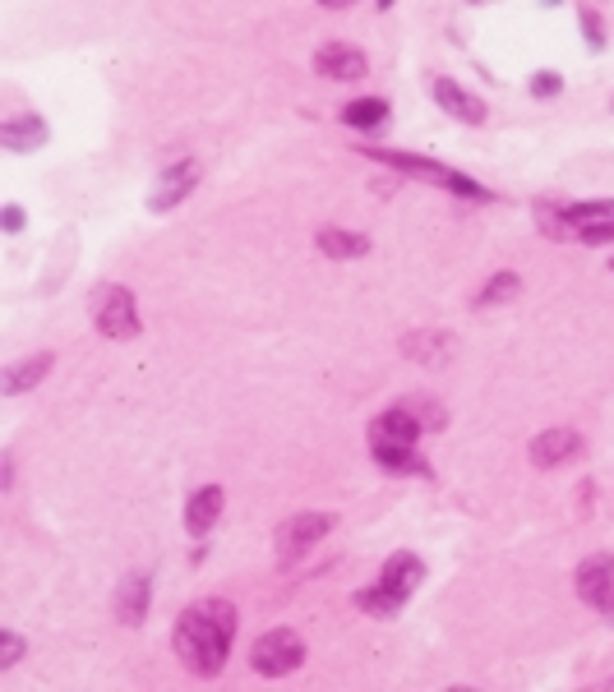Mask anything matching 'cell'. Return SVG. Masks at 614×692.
Here are the masks:
<instances>
[{
  "instance_id": "33",
  "label": "cell",
  "mask_w": 614,
  "mask_h": 692,
  "mask_svg": "<svg viewBox=\"0 0 614 692\" xmlns=\"http://www.w3.org/2000/svg\"><path fill=\"white\" fill-rule=\"evenodd\" d=\"M610 268H614V263H610Z\"/></svg>"
},
{
  "instance_id": "25",
  "label": "cell",
  "mask_w": 614,
  "mask_h": 692,
  "mask_svg": "<svg viewBox=\"0 0 614 692\" xmlns=\"http://www.w3.org/2000/svg\"><path fill=\"white\" fill-rule=\"evenodd\" d=\"M578 24H582V37H587V47H591V51H601V47H605V24H601V14L591 10V5H582V10H578Z\"/></svg>"
},
{
  "instance_id": "14",
  "label": "cell",
  "mask_w": 614,
  "mask_h": 692,
  "mask_svg": "<svg viewBox=\"0 0 614 692\" xmlns=\"http://www.w3.org/2000/svg\"><path fill=\"white\" fill-rule=\"evenodd\" d=\"M42 144H47V120L42 116H14L0 125V148H10V153H37Z\"/></svg>"
},
{
  "instance_id": "15",
  "label": "cell",
  "mask_w": 614,
  "mask_h": 692,
  "mask_svg": "<svg viewBox=\"0 0 614 692\" xmlns=\"http://www.w3.org/2000/svg\"><path fill=\"white\" fill-rule=\"evenodd\" d=\"M116 619L125 628H139L148 619V577L144 573H130L121 582V591H116Z\"/></svg>"
},
{
  "instance_id": "23",
  "label": "cell",
  "mask_w": 614,
  "mask_h": 692,
  "mask_svg": "<svg viewBox=\"0 0 614 692\" xmlns=\"http://www.w3.org/2000/svg\"><path fill=\"white\" fill-rule=\"evenodd\" d=\"M536 222H541V231H545V236H550V240H568V236H573V231H578V227H573V222H568V213H564V208H554V203H536Z\"/></svg>"
},
{
  "instance_id": "18",
  "label": "cell",
  "mask_w": 614,
  "mask_h": 692,
  "mask_svg": "<svg viewBox=\"0 0 614 692\" xmlns=\"http://www.w3.org/2000/svg\"><path fill=\"white\" fill-rule=\"evenodd\" d=\"M402 356L425 360V365H444V360L453 356V337H448V333H416V337H402Z\"/></svg>"
},
{
  "instance_id": "32",
  "label": "cell",
  "mask_w": 614,
  "mask_h": 692,
  "mask_svg": "<svg viewBox=\"0 0 614 692\" xmlns=\"http://www.w3.org/2000/svg\"><path fill=\"white\" fill-rule=\"evenodd\" d=\"M610 107H614V102H610Z\"/></svg>"
},
{
  "instance_id": "17",
  "label": "cell",
  "mask_w": 614,
  "mask_h": 692,
  "mask_svg": "<svg viewBox=\"0 0 614 692\" xmlns=\"http://www.w3.org/2000/svg\"><path fill=\"white\" fill-rule=\"evenodd\" d=\"M314 245H319V254H328V259H361V254H370V236L347 231V227H324L314 236Z\"/></svg>"
},
{
  "instance_id": "12",
  "label": "cell",
  "mask_w": 614,
  "mask_h": 692,
  "mask_svg": "<svg viewBox=\"0 0 614 692\" xmlns=\"http://www.w3.org/2000/svg\"><path fill=\"white\" fill-rule=\"evenodd\" d=\"M222 508H227L222 485H204V490H194V499L185 503V531H190V536H208V526L222 517Z\"/></svg>"
},
{
  "instance_id": "29",
  "label": "cell",
  "mask_w": 614,
  "mask_h": 692,
  "mask_svg": "<svg viewBox=\"0 0 614 692\" xmlns=\"http://www.w3.org/2000/svg\"><path fill=\"white\" fill-rule=\"evenodd\" d=\"M0 227L10 231V236H19V231H24V208H19V203H10V208L0 213Z\"/></svg>"
},
{
  "instance_id": "26",
  "label": "cell",
  "mask_w": 614,
  "mask_h": 692,
  "mask_svg": "<svg viewBox=\"0 0 614 692\" xmlns=\"http://www.w3.org/2000/svg\"><path fill=\"white\" fill-rule=\"evenodd\" d=\"M559 88H564V79L554 70H536L531 74V97H559Z\"/></svg>"
},
{
  "instance_id": "4",
  "label": "cell",
  "mask_w": 614,
  "mask_h": 692,
  "mask_svg": "<svg viewBox=\"0 0 614 692\" xmlns=\"http://www.w3.org/2000/svg\"><path fill=\"white\" fill-rule=\"evenodd\" d=\"M250 665H254V674H264V679H287V674H296V669L305 665L301 633H291V628H273V633H264L250 651Z\"/></svg>"
},
{
  "instance_id": "24",
  "label": "cell",
  "mask_w": 614,
  "mask_h": 692,
  "mask_svg": "<svg viewBox=\"0 0 614 692\" xmlns=\"http://www.w3.org/2000/svg\"><path fill=\"white\" fill-rule=\"evenodd\" d=\"M374 457H379L388 471H421V476L430 471V466L416 457V448H374Z\"/></svg>"
},
{
  "instance_id": "9",
  "label": "cell",
  "mask_w": 614,
  "mask_h": 692,
  "mask_svg": "<svg viewBox=\"0 0 614 692\" xmlns=\"http://www.w3.org/2000/svg\"><path fill=\"white\" fill-rule=\"evenodd\" d=\"M365 70H370V60L361 56V47L328 42V47L314 51V74H324V79H342V84H351V79H365Z\"/></svg>"
},
{
  "instance_id": "10",
  "label": "cell",
  "mask_w": 614,
  "mask_h": 692,
  "mask_svg": "<svg viewBox=\"0 0 614 692\" xmlns=\"http://www.w3.org/2000/svg\"><path fill=\"white\" fill-rule=\"evenodd\" d=\"M578 453H582L578 430H545L531 439V466H541V471H554V466L573 462Z\"/></svg>"
},
{
  "instance_id": "8",
  "label": "cell",
  "mask_w": 614,
  "mask_h": 692,
  "mask_svg": "<svg viewBox=\"0 0 614 692\" xmlns=\"http://www.w3.org/2000/svg\"><path fill=\"white\" fill-rule=\"evenodd\" d=\"M194 185H199V167H194V162L167 167L162 180L153 185V194H148V213H171V208H181V203L194 194Z\"/></svg>"
},
{
  "instance_id": "13",
  "label": "cell",
  "mask_w": 614,
  "mask_h": 692,
  "mask_svg": "<svg viewBox=\"0 0 614 692\" xmlns=\"http://www.w3.org/2000/svg\"><path fill=\"white\" fill-rule=\"evenodd\" d=\"M51 365H56V356H51V351H37V356H24L19 365H10V370H5V379H0V393H5V397L28 393V388H37V383L47 379Z\"/></svg>"
},
{
  "instance_id": "21",
  "label": "cell",
  "mask_w": 614,
  "mask_h": 692,
  "mask_svg": "<svg viewBox=\"0 0 614 692\" xmlns=\"http://www.w3.org/2000/svg\"><path fill=\"white\" fill-rule=\"evenodd\" d=\"M356 609L388 619V614H398V609H402V596H393V591H388V586L379 582V586H370V591H361V596H356Z\"/></svg>"
},
{
  "instance_id": "7",
  "label": "cell",
  "mask_w": 614,
  "mask_h": 692,
  "mask_svg": "<svg viewBox=\"0 0 614 692\" xmlns=\"http://www.w3.org/2000/svg\"><path fill=\"white\" fill-rule=\"evenodd\" d=\"M425 434V420L411 406H393L370 425V448H416V439Z\"/></svg>"
},
{
  "instance_id": "28",
  "label": "cell",
  "mask_w": 614,
  "mask_h": 692,
  "mask_svg": "<svg viewBox=\"0 0 614 692\" xmlns=\"http://www.w3.org/2000/svg\"><path fill=\"white\" fill-rule=\"evenodd\" d=\"M587 245H605V240H614V222H596V227H582L578 231Z\"/></svg>"
},
{
  "instance_id": "20",
  "label": "cell",
  "mask_w": 614,
  "mask_h": 692,
  "mask_svg": "<svg viewBox=\"0 0 614 692\" xmlns=\"http://www.w3.org/2000/svg\"><path fill=\"white\" fill-rule=\"evenodd\" d=\"M522 291V277L518 273H494L490 282L481 287V296H476V310H490V305H504V300H513Z\"/></svg>"
},
{
  "instance_id": "3",
  "label": "cell",
  "mask_w": 614,
  "mask_h": 692,
  "mask_svg": "<svg viewBox=\"0 0 614 692\" xmlns=\"http://www.w3.org/2000/svg\"><path fill=\"white\" fill-rule=\"evenodd\" d=\"M365 157H374V162H384V167H393V171H407V176L434 180V185H444V190L462 194V199H481V203H490V199H494V194L485 190V185H476L471 176H462V171H453V167H439V162H425V157H411V153H384V148H374V153H365Z\"/></svg>"
},
{
  "instance_id": "2",
  "label": "cell",
  "mask_w": 614,
  "mask_h": 692,
  "mask_svg": "<svg viewBox=\"0 0 614 692\" xmlns=\"http://www.w3.org/2000/svg\"><path fill=\"white\" fill-rule=\"evenodd\" d=\"M88 314H93L97 333L111 337V342H134L139 328H144L130 287H121V282H102V287H93V296H88Z\"/></svg>"
},
{
  "instance_id": "1",
  "label": "cell",
  "mask_w": 614,
  "mask_h": 692,
  "mask_svg": "<svg viewBox=\"0 0 614 692\" xmlns=\"http://www.w3.org/2000/svg\"><path fill=\"white\" fill-rule=\"evenodd\" d=\"M231 637H236V609H231V600L208 596L176 619V656L199 679H213V674H222V665L231 656Z\"/></svg>"
},
{
  "instance_id": "30",
  "label": "cell",
  "mask_w": 614,
  "mask_h": 692,
  "mask_svg": "<svg viewBox=\"0 0 614 692\" xmlns=\"http://www.w3.org/2000/svg\"><path fill=\"white\" fill-rule=\"evenodd\" d=\"M324 10H347V5H356V0H319Z\"/></svg>"
},
{
  "instance_id": "19",
  "label": "cell",
  "mask_w": 614,
  "mask_h": 692,
  "mask_svg": "<svg viewBox=\"0 0 614 692\" xmlns=\"http://www.w3.org/2000/svg\"><path fill=\"white\" fill-rule=\"evenodd\" d=\"M342 120H347L351 130H379L388 120V102L384 97H356V102L342 107Z\"/></svg>"
},
{
  "instance_id": "16",
  "label": "cell",
  "mask_w": 614,
  "mask_h": 692,
  "mask_svg": "<svg viewBox=\"0 0 614 692\" xmlns=\"http://www.w3.org/2000/svg\"><path fill=\"white\" fill-rule=\"evenodd\" d=\"M379 582H384L388 591H393V596L407 600L411 591H416V586L425 582V563L416 559V554H393V559L384 563V577H379Z\"/></svg>"
},
{
  "instance_id": "6",
  "label": "cell",
  "mask_w": 614,
  "mask_h": 692,
  "mask_svg": "<svg viewBox=\"0 0 614 692\" xmlns=\"http://www.w3.org/2000/svg\"><path fill=\"white\" fill-rule=\"evenodd\" d=\"M573 586H578V600H587L591 609L614 614V554H591V559H582Z\"/></svg>"
},
{
  "instance_id": "11",
  "label": "cell",
  "mask_w": 614,
  "mask_h": 692,
  "mask_svg": "<svg viewBox=\"0 0 614 692\" xmlns=\"http://www.w3.org/2000/svg\"><path fill=\"white\" fill-rule=\"evenodd\" d=\"M430 93H434V102H439V107H444L453 120H462V125H481V120H485V102H481V97H471L467 88L453 84V79H434Z\"/></svg>"
},
{
  "instance_id": "5",
  "label": "cell",
  "mask_w": 614,
  "mask_h": 692,
  "mask_svg": "<svg viewBox=\"0 0 614 692\" xmlns=\"http://www.w3.org/2000/svg\"><path fill=\"white\" fill-rule=\"evenodd\" d=\"M333 531V517L328 513H296V517H287V522L277 526V559L282 563H296V559H305L319 540Z\"/></svg>"
},
{
  "instance_id": "22",
  "label": "cell",
  "mask_w": 614,
  "mask_h": 692,
  "mask_svg": "<svg viewBox=\"0 0 614 692\" xmlns=\"http://www.w3.org/2000/svg\"><path fill=\"white\" fill-rule=\"evenodd\" d=\"M573 227H596V222H614V199H601V203H568L564 208Z\"/></svg>"
},
{
  "instance_id": "31",
  "label": "cell",
  "mask_w": 614,
  "mask_h": 692,
  "mask_svg": "<svg viewBox=\"0 0 614 692\" xmlns=\"http://www.w3.org/2000/svg\"><path fill=\"white\" fill-rule=\"evenodd\" d=\"M379 10H393V0H379Z\"/></svg>"
},
{
  "instance_id": "27",
  "label": "cell",
  "mask_w": 614,
  "mask_h": 692,
  "mask_svg": "<svg viewBox=\"0 0 614 692\" xmlns=\"http://www.w3.org/2000/svg\"><path fill=\"white\" fill-rule=\"evenodd\" d=\"M24 656V637L19 633H0V669H14Z\"/></svg>"
}]
</instances>
